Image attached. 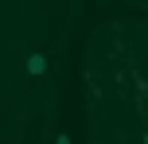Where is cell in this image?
<instances>
[{
    "instance_id": "obj_1",
    "label": "cell",
    "mask_w": 148,
    "mask_h": 144,
    "mask_svg": "<svg viewBox=\"0 0 148 144\" xmlns=\"http://www.w3.org/2000/svg\"><path fill=\"white\" fill-rule=\"evenodd\" d=\"M23 70H27L31 78H43V74H47V55H39V51H31L27 59H23Z\"/></svg>"
},
{
    "instance_id": "obj_3",
    "label": "cell",
    "mask_w": 148,
    "mask_h": 144,
    "mask_svg": "<svg viewBox=\"0 0 148 144\" xmlns=\"http://www.w3.org/2000/svg\"><path fill=\"white\" fill-rule=\"evenodd\" d=\"M144 144H148V132H144Z\"/></svg>"
},
{
    "instance_id": "obj_2",
    "label": "cell",
    "mask_w": 148,
    "mask_h": 144,
    "mask_svg": "<svg viewBox=\"0 0 148 144\" xmlns=\"http://www.w3.org/2000/svg\"><path fill=\"white\" fill-rule=\"evenodd\" d=\"M55 144H70V136H62V132H59V136H55Z\"/></svg>"
}]
</instances>
